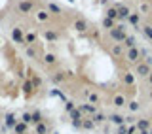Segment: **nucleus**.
<instances>
[{
  "label": "nucleus",
  "mask_w": 152,
  "mask_h": 134,
  "mask_svg": "<svg viewBox=\"0 0 152 134\" xmlns=\"http://www.w3.org/2000/svg\"><path fill=\"white\" fill-rule=\"evenodd\" d=\"M31 9H32L31 2H21V4H19V12H21V13H28Z\"/></svg>",
  "instance_id": "obj_1"
}]
</instances>
